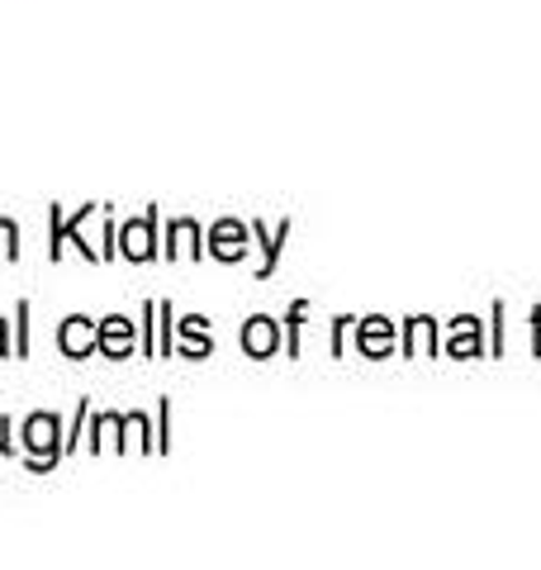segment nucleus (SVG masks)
<instances>
[{
  "label": "nucleus",
  "instance_id": "obj_1",
  "mask_svg": "<svg viewBox=\"0 0 541 570\" xmlns=\"http://www.w3.org/2000/svg\"><path fill=\"white\" fill-rule=\"evenodd\" d=\"M20 442H24V452H29V466H33V471H52V466H58V456L67 452V438H62L58 414H29Z\"/></svg>",
  "mask_w": 541,
  "mask_h": 570
},
{
  "label": "nucleus",
  "instance_id": "obj_2",
  "mask_svg": "<svg viewBox=\"0 0 541 570\" xmlns=\"http://www.w3.org/2000/svg\"><path fill=\"white\" fill-rule=\"evenodd\" d=\"M153 228H157V214H153V209L142 214V219L124 224V228H119V253L129 257V262H148V257L157 253V243H153Z\"/></svg>",
  "mask_w": 541,
  "mask_h": 570
},
{
  "label": "nucleus",
  "instance_id": "obj_3",
  "mask_svg": "<svg viewBox=\"0 0 541 570\" xmlns=\"http://www.w3.org/2000/svg\"><path fill=\"white\" fill-rule=\"evenodd\" d=\"M96 337H100V324H90L86 314H71L62 324V333H58V347L67 356H90L96 352Z\"/></svg>",
  "mask_w": 541,
  "mask_h": 570
},
{
  "label": "nucleus",
  "instance_id": "obj_4",
  "mask_svg": "<svg viewBox=\"0 0 541 570\" xmlns=\"http://www.w3.org/2000/svg\"><path fill=\"white\" fill-rule=\"evenodd\" d=\"M96 347L105 352V356H129L134 352V324L124 314H110V318H100V337H96Z\"/></svg>",
  "mask_w": 541,
  "mask_h": 570
},
{
  "label": "nucleus",
  "instance_id": "obj_5",
  "mask_svg": "<svg viewBox=\"0 0 541 570\" xmlns=\"http://www.w3.org/2000/svg\"><path fill=\"white\" fill-rule=\"evenodd\" d=\"M209 253L224 257V262H238V257L247 253V228L233 224V219H224L219 228H214V238H209Z\"/></svg>",
  "mask_w": 541,
  "mask_h": 570
},
{
  "label": "nucleus",
  "instance_id": "obj_6",
  "mask_svg": "<svg viewBox=\"0 0 541 570\" xmlns=\"http://www.w3.org/2000/svg\"><path fill=\"white\" fill-rule=\"evenodd\" d=\"M243 347L252 356H270L276 352V324H270V318H252V324L243 328Z\"/></svg>",
  "mask_w": 541,
  "mask_h": 570
},
{
  "label": "nucleus",
  "instance_id": "obj_7",
  "mask_svg": "<svg viewBox=\"0 0 541 570\" xmlns=\"http://www.w3.org/2000/svg\"><path fill=\"white\" fill-rule=\"evenodd\" d=\"M171 243L176 247H167V253H200V247H195V243H200V228H195L190 219H176L171 224Z\"/></svg>",
  "mask_w": 541,
  "mask_h": 570
},
{
  "label": "nucleus",
  "instance_id": "obj_8",
  "mask_svg": "<svg viewBox=\"0 0 541 570\" xmlns=\"http://www.w3.org/2000/svg\"><path fill=\"white\" fill-rule=\"evenodd\" d=\"M180 337H186V352H190V356L209 352V333H205V318H186V324H180Z\"/></svg>",
  "mask_w": 541,
  "mask_h": 570
},
{
  "label": "nucleus",
  "instance_id": "obj_9",
  "mask_svg": "<svg viewBox=\"0 0 541 570\" xmlns=\"http://www.w3.org/2000/svg\"><path fill=\"white\" fill-rule=\"evenodd\" d=\"M0 257H20V228H14V219H0Z\"/></svg>",
  "mask_w": 541,
  "mask_h": 570
},
{
  "label": "nucleus",
  "instance_id": "obj_10",
  "mask_svg": "<svg viewBox=\"0 0 541 570\" xmlns=\"http://www.w3.org/2000/svg\"><path fill=\"white\" fill-rule=\"evenodd\" d=\"M20 356H29V299H20Z\"/></svg>",
  "mask_w": 541,
  "mask_h": 570
},
{
  "label": "nucleus",
  "instance_id": "obj_11",
  "mask_svg": "<svg viewBox=\"0 0 541 570\" xmlns=\"http://www.w3.org/2000/svg\"><path fill=\"white\" fill-rule=\"evenodd\" d=\"M6 433H10V419H0V452H14V442Z\"/></svg>",
  "mask_w": 541,
  "mask_h": 570
},
{
  "label": "nucleus",
  "instance_id": "obj_12",
  "mask_svg": "<svg viewBox=\"0 0 541 570\" xmlns=\"http://www.w3.org/2000/svg\"><path fill=\"white\" fill-rule=\"evenodd\" d=\"M10 352V343H6V318H0V356Z\"/></svg>",
  "mask_w": 541,
  "mask_h": 570
}]
</instances>
